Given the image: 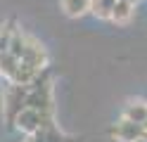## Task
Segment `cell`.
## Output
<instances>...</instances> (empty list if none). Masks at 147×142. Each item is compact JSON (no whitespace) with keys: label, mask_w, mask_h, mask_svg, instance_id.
Returning a JSON list of instances; mask_svg holds the SVG:
<instances>
[{"label":"cell","mask_w":147,"mask_h":142,"mask_svg":"<svg viewBox=\"0 0 147 142\" xmlns=\"http://www.w3.org/2000/svg\"><path fill=\"white\" fill-rule=\"evenodd\" d=\"M121 118L133 121V123H145L147 121V102H140V100L128 102L121 111Z\"/></svg>","instance_id":"6"},{"label":"cell","mask_w":147,"mask_h":142,"mask_svg":"<svg viewBox=\"0 0 147 142\" xmlns=\"http://www.w3.org/2000/svg\"><path fill=\"white\" fill-rule=\"evenodd\" d=\"M121 3H128V5H138V0H121Z\"/></svg>","instance_id":"13"},{"label":"cell","mask_w":147,"mask_h":142,"mask_svg":"<svg viewBox=\"0 0 147 142\" xmlns=\"http://www.w3.org/2000/svg\"><path fill=\"white\" fill-rule=\"evenodd\" d=\"M142 137H145V140H147V121H145V123H142Z\"/></svg>","instance_id":"12"},{"label":"cell","mask_w":147,"mask_h":142,"mask_svg":"<svg viewBox=\"0 0 147 142\" xmlns=\"http://www.w3.org/2000/svg\"><path fill=\"white\" fill-rule=\"evenodd\" d=\"M19 62L29 64L31 69H36V71H45L50 66V52H48V47H45L36 36L24 33V50H22Z\"/></svg>","instance_id":"3"},{"label":"cell","mask_w":147,"mask_h":142,"mask_svg":"<svg viewBox=\"0 0 147 142\" xmlns=\"http://www.w3.org/2000/svg\"><path fill=\"white\" fill-rule=\"evenodd\" d=\"M26 92H29V85H14V83H7V88L3 90L0 102H3V116L7 126H14V118L22 114V109H26Z\"/></svg>","instance_id":"2"},{"label":"cell","mask_w":147,"mask_h":142,"mask_svg":"<svg viewBox=\"0 0 147 142\" xmlns=\"http://www.w3.org/2000/svg\"><path fill=\"white\" fill-rule=\"evenodd\" d=\"M133 17H135V5H128V3L116 0V5H114V9H112L109 22H114L116 26H126V24H131Z\"/></svg>","instance_id":"7"},{"label":"cell","mask_w":147,"mask_h":142,"mask_svg":"<svg viewBox=\"0 0 147 142\" xmlns=\"http://www.w3.org/2000/svg\"><path fill=\"white\" fill-rule=\"evenodd\" d=\"M64 142H78V140H74V137H64Z\"/></svg>","instance_id":"14"},{"label":"cell","mask_w":147,"mask_h":142,"mask_svg":"<svg viewBox=\"0 0 147 142\" xmlns=\"http://www.w3.org/2000/svg\"><path fill=\"white\" fill-rule=\"evenodd\" d=\"M116 0H90V14L97 19H109Z\"/></svg>","instance_id":"10"},{"label":"cell","mask_w":147,"mask_h":142,"mask_svg":"<svg viewBox=\"0 0 147 142\" xmlns=\"http://www.w3.org/2000/svg\"><path fill=\"white\" fill-rule=\"evenodd\" d=\"M26 107L40 111L43 116H52L55 102H52V81L48 76V69L40 71V76L29 85V92H26Z\"/></svg>","instance_id":"1"},{"label":"cell","mask_w":147,"mask_h":142,"mask_svg":"<svg viewBox=\"0 0 147 142\" xmlns=\"http://www.w3.org/2000/svg\"><path fill=\"white\" fill-rule=\"evenodd\" d=\"M14 31H17L14 19H10V22H5V24H0V55L10 52V43H12Z\"/></svg>","instance_id":"11"},{"label":"cell","mask_w":147,"mask_h":142,"mask_svg":"<svg viewBox=\"0 0 147 142\" xmlns=\"http://www.w3.org/2000/svg\"><path fill=\"white\" fill-rule=\"evenodd\" d=\"M17 66H19V59H17L12 52L0 55V76H3V78H7V83L12 81V76H14V71H17Z\"/></svg>","instance_id":"9"},{"label":"cell","mask_w":147,"mask_h":142,"mask_svg":"<svg viewBox=\"0 0 147 142\" xmlns=\"http://www.w3.org/2000/svg\"><path fill=\"white\" fill-rule=\"evenodd\" d=\"M50 126H55V116H43L40 111L26 107V109H22L19 116L14 118L12 128H17L19 133H24V135H33V133H38L43 128H50Z\"/></svg>","instance_id":"4"},{"label":"cell","mask_w":147,"mask_h":142,"mask_svg":"<svg viewBox=\"0 0 147 142\" xmlns=\"http://www.w3.org/2000/svg\"><path fill=\"white\" fill-rule=\"evenodd\" d=\"M109 135L116 142H135L142 137V123H133L126 118H119L112 128H109Z\"/></svg>","instance_id":"5"},{"label":"cell","mask_w":147,"mask_h":142,"mask_svg":"<svg viewBox=\"0 0 147 142\" xmlns=\"http://www.w3.org/2000/svg\"><path fill=\"white\" fill-rule=\"evenodd\" d=\"M135 142H147V140H145V137H140V140H135Z\"/></svg>","instance_id":"15"},{"label":"cell","mask_w":147,"mask_h":142,"mask_svg":"<svg viewBox=\"0 0 147 142\" xmlns=\"http://www.w3.org/2000/svg\"><path fill=\"white\" fill-rule=\"evenodd\" d=\"M59 7L69 19H78L90 12V0H59Z\"/></svg>","instance_id":"8"}]
</instances>
